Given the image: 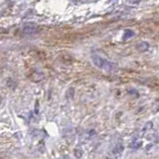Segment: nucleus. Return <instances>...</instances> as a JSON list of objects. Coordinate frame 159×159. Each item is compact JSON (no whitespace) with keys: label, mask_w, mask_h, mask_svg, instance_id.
Segmentation results:
<instances>
[{"label":"nucleus","mask_w":159,"mask_h":159,"mask_svg":"<svg viewBox=\"0 0 159 159\" xmlns=\"http://www.w3.org/2000/svg\"><path fill=\"white\" fill-rule=\"evenodd\" d=\"M92 61L96 67L100 69H103L105 71H113L116 68V64L109 62L108 60L104 59L103 57L99 56V55H92Z\"/></svg>","instance_id":"nucleus-1"},{"label":"nucleus","mask_w":159,"mask_h":159,"mask_svg":"<svg viewBox=\"0 0 159 159\" xmlns=\"http://www.w3.org/2000/svg\"><path fill=\"white\" fill-rule=\"evenodd\" d=\"M39 28L38 26L35 25V24H25L22 28H21V33L24 34V35H29V34H34V33H37Z\"/></svg>","instance_id":"nucleus-2"},{"label":"nucleus","mask_w":159,"mask_h":159,"mask_svg":"<svg viewBox=\"0 0 159 159\" xmlns=\"http://www.w3.org/2000/svg\"><path fill=\"white\" fill-rule=\"evenodd\" d=\"M134 35H135V33H134V31H133V30L127 29V30H125V32H124V35H123V40H124V41L128 40L129 38L133 37Z\"/></svg>","instance_id":"nucleus-3"},{"label":"nucleus","mask_w":159,"mask_h":159,"mask_svg":"<svg viewBox=\"0 0 159 159\" xmlns=\"http://www.w3.org/2000/svg\"><path fill=\"white\" fill-rule=\"evenodd\" d=\"M123 150V146H122V144H117L115 148L113 149V153L114 154H118V153H121Z\"/></svg>","instance_id":"nucleus-4"},{"label":"nucleus","mask_w":159,"mask_h":159,"mask_svg":"<svg viewBox=\"0 0 159 159\" xmlns=\"http://www.w3.org/2000/svg\"><path fill=\"white\" fill-rule=\"evenodd\" d=\"M137 48L139 49L140 51H144V50H147L148 49V44L146 42H141L139 45H137Z\"/></svg>","instance_id":"nucleus-5"}]
</instances>
